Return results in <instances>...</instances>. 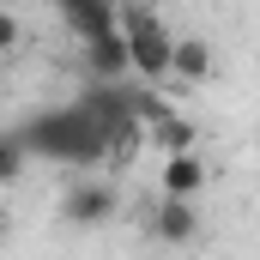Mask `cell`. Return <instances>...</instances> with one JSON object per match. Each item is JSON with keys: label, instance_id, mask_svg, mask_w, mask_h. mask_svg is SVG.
<instances>
[{"label": "cell", "instance_id": "cell-1", "mask_svg": "<svg viewBox=\"0 0 260 260\" xmlns=\"http://www.w3.org/2000/svg\"><path fill=\"white\" fill-rule=\"evenodd\" d=\"M18 145L30 157H55V164H97V157H109V121L91 103L49 109V115H37V121L18 127Z\"/></svg>", "mask_w": 260, "mask_h": 260}, {"label": "cell", "instance_id": "cell-2", "mask_svg": "<svg viewBox=\"0 0 260 260\" xmlns=\"http://www.w3.org/2000/svg\"><path fill=\"white\" fill-rule=\"evenodd\" d=\"M115 18H121V30H127L133 73H139L145 85H164V79H170V55H176V37H170L164 12H157V6H139V0H127Z\"/></svg>", "mask_w": 260, "mask_h": 260}, {"label": "cell", "instance_id": "cell-3", "mask_svg": "<svg viewBox=\"0 0 260 260\" xmlns=\"http://www.w3.org/2000/svg\"><path fill=\"white\" fill-rule=\"evenodd\" d=\"M121 212V188L109 182V176H73L61 194V218L73 230H97V224H109Z\"/></svg>", "mask_w": 260, "mask_h": 260}, {"label": "cell", "instance_id": "cell-4", "mask_svg": "<svg viewBox=\"0 0 260 260\" xmlns=\"http://www.w3.org/2000/svg\"><path fill=\"white\" fill-rule=\"evenodd\" d=\"M139 121H145V145L157 157H176V151H200V127L188 115H176L170 103L157 97H139Z\"/></svg>", "mask_w": 260, "mask_h": 260}, {"label": "cell", "instance_id": "cell-5", "mask_svg": "<svg viewBox=\"0 0 260 260\" xmlns=\"http://www.w3.org/2000/svg\"><path fill=\"white\" fill-rule=\"evenodd\" d=\"M145 230H151L164 248H182V242L200 236V206L194 200H157V212L145 218Z\"/></svg>", "mask_w": 260, "mask_h": 260}, {"label": "cell", "instance_id": "cell-6", "mask_svg": "<svg viewBox=\"0 0 260 260\" xmlns=\"http://www.w3.org/2000/svg\"><path fill=\"white\" fill-rule=\"evenodd\" d=\"M157 182H164V200H200V188L212 182V170H206L200 151H176V157L157 164Z\"/></svg>", "mask_w": 260, "mask_h": 260}, {"label": "cell", "instance_id": "cell-7", "mask_svg": "<svg viewBox=\"0 0 260 260\" xmlns=\"http://www.w3.org/2000/svg\"><path fill=\"white\" fill-rule=\"evenodd\" d=\"M218 73V55L206 37H176V55H170V79L176 85H206Z\"/></svg>", "mask_w": 260, "mask_h": 260}, {"label": "cell", "instance_id": "cell-8", "mask_svg": "<svg viewBox=\"0 0 260 260\" xmlns=\"http://www.w3.org/2000/svg\"><path fill=\"white\" fill-rule=\"evenodd\" d=\"M85 61H91V73H97V79H121V73H133V55H127V30L115 24V30L91 37V43H85Z\"/></svg>", "mask_w": 260, "mask_h": 260}, {"label": "cell", "instance_id": "cell-9", "mask_svg": "<svg viewBox=\"0 0 260 260\" xmlns=\"http://www.w3.org/2000/svg\"><path fill=\"white\" fill-rule=\"evenodd\" d=\"M67 12V24L79 30V43H91V37H103V30H115L121 18H115V0H55Z\"/></svg>", "mask_w": 260, "mask_h": 260}, {"label": "cell", "instance_id": "cell-10", "mask_svg": "<svg viewBox=\"0 0 260 260\" xmlns=\"http://www.w3.org/2000/svg\"><path fill=\"white\" fill-rule=\"evenodd\" d=\"M24 164H30V151L18 145V133H0V188H18Z\"/></svg>", "mask_w": 260, "mask_h": 260}, {"label": "cell", "instance_id": "cell-11", "mask_svg": "<svg viewBox=\"0 0 260 260\" xmlns=\"http://www.w3.org/2000/svg\"><path fill=\"white\" fill-rule=\"evenodd\" d=\"M18 43H24V18H18V6H0V61L18 55Z\"/></svg>", "mask_w": 260, "mask_h": 260}, {"label": "cell", "instance_id": "cell-12", "mask_svg": "<svg viewBox=\"0 0 260 260\" xmlns=\"http://www.w3.org/2000/svg\"><path fill=\"white\" fill-rule=\"evenodd\" d=\"M0 6H18V0H0Z\"/></svg>", "mask_w": 260, "mask_h": 260}]
</instances>
